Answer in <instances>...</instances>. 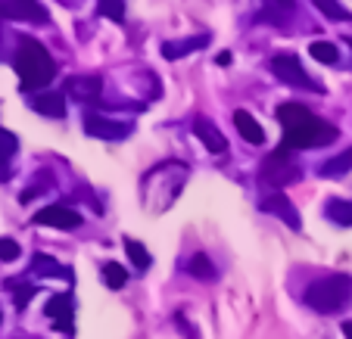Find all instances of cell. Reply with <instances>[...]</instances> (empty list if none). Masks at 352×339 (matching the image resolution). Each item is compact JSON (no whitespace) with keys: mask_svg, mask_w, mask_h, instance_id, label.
<instances>
[{"mask_svg":"<svg viewBox=\"0 0 352 339\" xmlns=\"http://www.w3.org/2000/svg\"><path fill=\"white\" fill-rule=\"evenodd\" d=\"M278 119L284 125V143L280 147L290 150V153L293 150H315L337 140V128H331L302 103H280Z\"/></svg>","mask_w":352,"mask_h":339,"instance_id":"1","label":"cell"},{"mask_svg":"<svg viewBox=\"0 0 352 339\" xmlns=\"http://www.w3.org/2000/svg\"><path fill=\"white\" fill-rule=\"evenodd\" d=\"M13 69L22 81V91H41L56 78V62L47 54V47L34 38H19L13 56Z\"/></svg>","mask_w":352,"mask_h":339,"instance_id":"2","label":"cell"},{"mask_svg":"<svg viewBox=\"0 0 352 339\" xmlns=\"http://www.w3.org/2000/svg\"><path fill=\"white\" fill-rule=\"evenodd\" d=\"M352 302V277L349 274H331L324 280H315L306 290V305L321 314H333Z\"/></svg>","mask_w":352,"mask_h":339,"instance_id":"3","label":"cell"},{"mask_svg":"<svg viewBox=\"0 0 352 339\" xmlns=\"http://www.w3.org/2000/svg\"><path fill=\"white\" fill-rule=\"evenodd\" d=\"M259 180L265 187H284V184H293L299 180V165L290 159V150H274L265 162H262V172H259Z\"/></svg>","mask_w":352,"mask_h":339,"instance_id":"4","label":"cell"},{"mask_svg":"<svg viewBox=\"0 0 352 339\" xmlns=\"http://www.w3.org/2000/svg\"><path fill=\"white\" fill-rule=\"evenodd\" d=\"M272 72L274 78H280L284 84L290 87H306V91H321V84H315L312 78H309V72L302 69V62H299V56L293 54H278L272 60Z\"/></svg>","mask_w":352,"mask_h":339,"instance_id":"5","label":"cell"},{"mask_svg":"<svg viewBox=\"0 0 352 339\" xmlns=\"http://www.w3.org/2000/svg\"><path fill=\"white\" fill-rule=\"evenodd\" d=\"M85 131L91 137H100V140H122L131 134V125L128 121H116V119H107V115H97V113H87L85 115Z\"/></svg>","mask_w":352,"mask_h":339,"instance_id":"6","label":"cell"},{"mask_svg":"<svg viewBox=\"0 0 352 339\" xmlns=\"http://www.w3.org/2000/svg\"><path fill=\"white\" fill-rule=\"evenodd\" d=\"M63 93L78 103H94V100H100V93H103V78H100V75H72V78H66Z\"/></svg>","mask_w":352,"mask_h":339,"instance_id":"7","label":"cell"},{"mask_svg":"<svg viewBox=\"0 0 352 339\" xmlns=\"http://www.w3.org/2000/svg\"><path fill=\"white\" fill-rule=\"evenodd\" d=\"M34 224H44V227H60V231H72V227L81 224V215L72 212L69 206H47L34 215Z\"/></svg>","mask_w":352,"mask_h":339,"instance_id":"8","label":"cell"},{"mask_svg":"<svg viewBox=\"0 0 352 339\" xmlns=\"http://www.w3.org/2000/svg\"><path fill=\"white\" fill-rule=\"evenodd\" d=\"M259 206H262V212L278 215V218L284 221L287 227H293V231H299V227H302V218H299V212L293 209V202L287 200L284 193H272V196H265Z\"/></svg>","mask_w":352,"mask_h":339,"instance_id":"9","label":"cell"},{"mask_svg":"<svg viewBox=\"0 0 352 339\" xmlns=\"http://www.w3.org/2000/svg\"><path fill=\"white\" fill-rule=\"evenodd\" d=\"M0 16L28 19V22H47V10L41 7L38 0H7V3H0Z\"/></svg>","mask_w":352,"mask_h":339,"instance_id":"10","label":"cell"},{"mask_svg":"<svg viewBox=\"0 0 352 339\" xmlns=\"http://www.w3.org/2000/svg\"><path fill=\"white\" fill-rule=\"evenodd\" d=\"M47 318H54V327L60 333H72V296L60 293L47 302Z\"/></svg>","mask_w":352,"mask_h":339,"instance_id":"11","label":"cell"},{"mask_svg":"<svg viewBox=\"0 0 352 339\" xmlns=\"http://www.w3.org/2000/svg\"><path fill=\"white\" fill-rule=\"evenodd\" d=\"M193 134H197V137L203 140V147H206L209 153H228V140H225V134H221L209 119H203V115H199V119L193 121Z\"/></svg>","mask_w":352,"mask_h":339,"instance_id":"12","label":"cell"},{"mask_svg":"<svg viewBox=\"0 0 352 339\" xmlns=\"http://www.w3.org/2000/svg\"><path fill=\"white\" fill-rule=\"evenodd\" d=\"M32 109L47 119H63L66 115V93H38V97H32Z\"/></svg>","mask_w":352,"mask_h":339,"instance_id":"13","label":"cell"},{"mask_svg":"<svg viewBox=\"0 0 352 339\" xmlns=\"http://www.w3.org/2000/svg\"><path fill=\"white\" fill-rule=\"evenodd\" d=\"M234 125H237V131H240L243 140H250V143H265V131H262V125L246 113V109H237V113H234Z\"/></svg>","mask_w":352,"mask_h":339,"instance_id":"14","label":"cell"},{"mask_svg":"<svg viewBox=\"0 0 352 339\" xmlns=\"http://www.w3.org/2000/svg\"><path fill=\"white\" fill-rule=\"evenodd\" d=\"M203 44H209V34H199V38H187V40H168V44H162V56L166 60H181V56L193 54V50H199Z\"/></svg>","mask_w":352,"mask_h":339,"instance_id":"15","label":"cell"},{"mask_svg":"<svg viewBox=\"0 0 352 339\" xmlns=\"http://www.w3.org/2000/svg\"><path fill=\"white\" fill-rule=\"evenodd\" d=\"M349 168H352V150H343L340 156H333V159L321 162L318 174H321V178H327V180H333V178H343Z\"/></svg>","mask_w":352,"mask_h":339,"instance_id":"16","label":"cell"},{"mask_svg":"<svg viewBox=\"0 0 352 339\" xmlns=\"http://www.w3.org/2000/svg\"><path fill=\"white\" fill-rule=\"evenodd\" d=\"M32 271L34 274H47V277H69V271L60 265L56 259H50V255H44V253H38L34 255V261H32Z\"/></svg>","mask_w":352,"mask_h":339,"instance_id":"17","label":"cell"},{"mask_svg":"<svg viewBox=\"0 0 352 339\" xmlns=\"http://www.w3.org/2000/svg\"><path fill=\"white\" fill-rule=\"evenodd\" d=\"M187 271L199 280H215V265L209 261V255H203V253H197L190 261H187Z\"/></svg>","mask_w":352,"mask_h":339,"instance_id":"18","label":"cell"},{"mask_svg":"<svg viewBox=\"0 0 352 339\" xmlns=\"http://www.w3.org/2000/svg\"><path fill=\"white\" fill-rule=\"evenodd\" d=\"M324 212H327V218L337 221V224H343V227L352 224V202H346V200H331Z\"/></svg>","mask_w":352,"mask_h":339,"instance_id":"19","label":"cell"},{"mask_svg":"<svg viewBox=\"0 0 352 339\" xmlns=\"http://www.w3.org/2000/svg\"><path fill=\"white\" fill-rule=\"evenodd\" d=\"M103 280H107L109 290H122L128 283V271L122 265H116V261H107L103 265Z\"/></svg>","mask_w":352,"mask_h":339,"instance_id":"20","label":"cell"},{"mask_svg":"<svg viewBox=\"0 0 352 339\" xmlns=\"http://www.w3.org/2000/svg\"><path fill=\"white\" fill-rule=\"evenodd\" d=\"M309 54H312V56H315V60H318V62H327V66L340 60V50H337V47L331 44V40H315V44L309 47Z\"/></svg>","mask_w":352,"mask_h":339,"instance_id":"21","label":"cell"},{"mask_svg":"<svg viewBox=\"0 0 352 339\" xmlns=\"http://www.w3.org/2000/svg\"><path fill=\"white\" fill-rule=\"evenodd\" d=\"M97 13L113 19V22H125V0H100Z\"/></svg>","mask_w":352,"mask_h":339,"instance_id":"22","label":"cell"},{"mask_svg":"<svg viewBox=\"0 0 352 339\" xmlns=\"http://www.w3.org/2000/svg\"><path fill=\"white\" fill-rule=\"evenodd\" d=\"M125 253L131 255V261H134V268H140V271H146V268H150V253H146L144 246H140L138 239H131L128 237L125 239Z\"/></svg>","mask_w":352,"mask_h":339,"instance_id":"23","label":"cell"},{"mask_svg":"<svg viewBox=\"0 0 352 339\" xmlns=\"http://www.w3.org/2000/svg\"><path fill=\"white\" fill-rule=\"evenodd\" d=\"M19 255H22V249H19V243H16V239L0 237V261H16Z\"/></svg>","mask_w":352,"mask_h":339,"instance_id":"24","label":"cell"},{"mask_svg":"<svg viewBox=\"0 0 352 339\" xmlns=\"http://www.w3.org/2000/svg\"><path fill=\"white\" fill-rule=\"evenodd\" d=\"M315 7H318L324 16H331V19H349V13L340 7L337 0H315Z\"/></svg>","mask_w":352,"mask_h":339,"instance_id":"25","label":"cell"},{"mask_svg":"<svg viewBox=\"0 0 352 339\" xmlns=\"http://www.w3.org/2000/svg\"><path fill=\"white\" fill-rule=\"evenodd\" d=\"M16 153V137L7 131H0V168L10 162V156Z\"/></svg>","mask_w":352,"mask_h":339,"instance_id":"26","label":"cell"},{"mask_svg":"<svg viewBox=\"0 0 352 339\" xmlns=\"http://www.w3.org/2000/svg\"><path fill=\"white\" fill-rule=\"evenodd\" d=\"M32 296H34V286H19L16 290V308H25Z\"/></svg>","mask_w":352,"mask_h":339,"instance_id":"27","label":"cell"},{"mask_svg":"<svg viewBox=\"0 0 352 339\" xmlns=\"http://www.w3.org/2000/svg\"><path fill=\"white\" fill-rule=\"evenodd\" d=\"M268 7H274V10H284V13H290L293 7H296V3H293V0H265Z\"/></svg>","mask_w":352,"mask_h":339,"instance_id":"28","label":"cell"},{"mask_svg":"<svg viewBox=\"0 0 352 339\" xmlns=\"http://www.w3.org/2000/svg\"><path fill=\"white\" fill-rule=\"evenodd\" d=\"M215 62H219V66H228V62H231V54H219L215 56Z\"/></svg>","mask_w":352,"mask_h":339,"instance_id":"29","label":"cell"},{"mask_svg":"<svg viewBox=\"0 0 352 339\" xmlns=\"http://www.w3.org/2000/svg\"><path fill=\"white\" fill-rule=\"evenodd\" d=\"M343 336L352 339V320H346V324H343Z\"/></svg>","mask_w":352,"mask_h":339,"instance_id":"30","label":"cell"}]
</instances>
